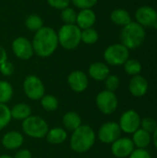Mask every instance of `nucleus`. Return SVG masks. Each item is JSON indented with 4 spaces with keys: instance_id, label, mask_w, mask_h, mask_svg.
<instances>
[{
    "instance_id": "nucleus-1",
    "label": "nucleus",
    "mask_w": 157,
    "mask_h": 158,
    "mask_svg": "<svg viewBox=\"0 0 157 158\" xmlns=\"http://www.w3.org/2000/svg\"><path fill=\"white\" fill-rule=\"evenodd\" d=\"M31 44L36 56L42 58L49 57L56 52L59 45L57 32L52 27L43 26L34 32Z\"/></svg>"
},
{
    "instance_id": "nucleus-2",
    "label": "nucleus",
    "mask_w": 157,
    "mask_h": 158,
    "mask_svg": "<svg viewBox=\"0 0 157 158\" xmlns=\"http://www.w3.org/2000/svg\"><path fill=\"white\" fill-rule=\"evenodd\" d=\"M96 135L92 127L89 125H81L72 131L69 144L71 149L79 154L88 152L94 144Z\"/></svg>"
},
{
    "instance_id": "nucleus-3",
    "label": "nucleus",
    "mask_w": 157,
    "mask_h": 158,
    "mask_svg": "<svg viewBox=\"0 0 157 158\" xmlns=\"http://www.w3.org/2000/svg\"><path fill=\"white\" fill-rule=\"evenodd\" d=\"M146 32L143 27L136 21H131L123 27L120 32V41L129 50L136 49L143 44Z\"/></svg>"
},
{
    "instance_id": "nucleus-4",
    "label": "nucleus",
    "mask_w": 157,
    "mask_h": 158,
    "mask_svg": "<svg viewBox=\"0 0 157 158\" xmlns=\"http://www.w3.org/2000/svg\"><path fill=\"white\" fill-rule=\"evenodd\" d=\"M56 32L58 44L66 50H75L81 43V30L76 24H63Z\"/></svg>"
},
{
    "instance_id": "nucleus-5",
    "label": "nucleus",
    "mask_w": 157,
    "mask_h": 158,
    "mask_svg": "<svg viewBox=\"0 0 157 158\" xmlns=\"http://www.w3.org/2000/svg\"><path fill=\"white\" fill-rule=\"evenodd\" d=\"M23 132L33 139H43L46 136L49 127L46 121L38 116H30L22 121Z\"/></svg>"
},
{
    "instance_id": "nucleus-6",
    "label": "nucleus",
    "mask_w": 157,
    "mask_h": 158,
    "mask_svg": "<svg viewBox=\"0 0 157 158\" xmlns=\"http://www.w3.org/2000/svg\"><path fill=\"white\" fill-rule=\"evenodd\" d=\"M104 58L107 65L121 66L130 58V50L121 43L113 44L105 48Z\"/></svg>"
},
{
    "instance_id": "nucleus-7",
    "label": "nucleus",
    "mask_w": 157,
    "mask_h": 158,
    "mask_svg": "<svg viewBox=\"0 0 157 158\" xmlns=\"http://www.w3.org/2000/svg\"><path fill=\"white\" fill-rule=\"evenodd\" d=\"M23 91L28 98L32 101H37L44 95L45 87L38 76L28 75L23 81Z\"/></svg>"
},
{
    "instance_id": "nucleus-8",
    "label": "nucleus",
    "mask_w": 157,
    "mask_h": 158,
    "mask_svg": "<svg viewBox=\"0 0 157 158\" xmlns=\"http://www.w3.org/2000/svg\"><path fill=\"white\" fill-rule=\"evenodd\" d=\"M95 103L99 111L105 115L113 114L118 106V100L116 94L107 90L101 91L96 95Z\"/></svg>"
},
{
    "instance_id": "nucleus-9",
    "label": "nucleus",
    "mask_w": 157,
    "mask_h": 158,
    "mask_svg": "<svg viewBox=\"0 0 157 158\" xmlns=\"http://www.w3.org/2000/svg\"><path fill=\"white\" fill-rule=\"evenodd\" d=\"M11 50L15 56L20 60H29L34 55L31 41L24 36H18L12 41Z\"/></svg>"
},
{
    "instance_id": "nucleus-10",
    "label": "nucleus",
    "mask_w": 157,
    "mask_h": 158,
    "mask_svg": "<svg viewBox=\"0 0 157 158\" xmlns=\"http://www.w3.org/2000/svg\"><path fill=\"white\" fill-rule=\"evenodd\" d=\"M141 121L142 118L139 113L133 109H130L125 111L121 115L118 125L120 127L121 131L127 134H133L137 130L140 129Z\"/></svg>"
},
{
    "instance_id": "nucleus-11",
    "label": "nucleus",
    "mask_w": 157,
    "mask_h": 158,
    "mask_svg": "<svg viewBox=\"0 0 157 158\" xmlns=\"http://www.w3.org/2000/svg\"><path fill=\"white\" fill-rule=\"evenodd\" d=\"M121 130L118 123L106 122L104 123L98 130V139L105 144H112L115 141L120 138Z\"/></svg>"
},
{
    "instance_id": "nucleus-12",
    "label": "nucleus",
    "mask_w": 157,
    "mask_h": 158,
    "mask_svg": "<svg viewBox=\"0 0 157 158\" xmlns=\"http://www.w3.org/2000/svg\"><path fill=\"white\" fill-rule=\"evenodd\" d=\"M135 146L131 139L120 137L111 144V152L114 156L118 158L129 157L134 151Z\"/></svg>"
},
{
    "instance_id": "nucleus-13",
    "label": "nucleus",
    "mask_w": 157,
    "mask_h": 158,
    "mask_svg": "<svg viewBox=\"0 0 157 158\" xmlns=\"http://www.w3.org/2000/svg\"><path fill=\"white\" fill-rule=\"evenodd\" d=\"M135 19L143 27H154L157 23V11L150 6H142L136 10Z\"/></svg>"
},
{
    "instance_id": "nucleus-14",
    "label": "nucleus",
    "mask_w": 157,
    "mask_h": 158,
    "mask_svg": "<svg viewBox=\"0 0 157 158\" xmlns=\"http://www.w3.org/2000/svg\"><path fill=\"white\" fill-rule=\"evenodd\" d=\"M68 84L76 93L84 92L89 85V78L82 70H73L68 76Z\"/></svg>"
},
{
    "instance_id": "nucleus-15",
    "label": "nucleus",
    "mask_w": 157,
    "mask_h": 158,
    "mask_svg": "<svg viewBox=\"0 0 157 158\" xmlns=\"http://www.w3.org/2000/svg\"><path fill=\"white\" fill-rule=\"evenodd\" d=\"M148 81L142 75L133 76L129 83L130 93L135 97H143L148 91Z\"/></svg>"
},
{
    "instance_id": "nucleus-16",
    "label": "nucleus",
    "mask_w": 157,
    "mask_h": 158,
    "mask_svg": "<svg viewBox=\"0 0 157 158\" xmlns=\"http://www.w3.org/2000/svg\"><path fill=\"white\" fill-rule=\"evenodd\" d=\"M88 74L93 80L96 81H103L110 75V69L106 63L97 61L90 65Z\"/></svg>"
},
{
    "instance_id": "nucleus-17",
    "label": "nucleus",
    "mask_w": 157,
    "mask_h": 158,
    "mask_svg": "<svg viewBox=\"0 0 157 158\" xmlns=\"http://www.w3.org/2000/svg\"><path fill=\"white\" fill-rule=\"evenodd\" d=\"M97 19L96 14L93 9H81L77 13L76 25L81 29L93 28Z\"/></svg>"
},
{
    "instance_id": "nucleus-18",
    "label": "nucleus",
    "mask_w": 157,
    "mask_h": 158,
    "mask_svg": "<svg viewBox=\"0 0 157 158\" xmlns=\"http://www.w3.org/2000/svg\"><path fill=\"white\" fill-rule=\"evenodd\" d=\"M24 142L23 135L19 131H8L2 138V145L7 150H16L19 148Z\"/></svg>"
},
{
    "instance_id": "nucleus-19",
    "label": "nucleus",
    "mask_w": 157,
    "mask_h": 158,
    "mask_svg": "<svg viewBox=\"0 0 157 158\" xmlns=\"http://www.w3.org/2000/svg\"><path fill=\"white\" fill-rule=\"evenodd\" d=\"M62 123H63L65 130L68 131H74L81 125H82L80 115L74 111L67 112L62 118Z\"/></svg>"
},
{
    "instance_id": "nucleus-20",
    "label": "nucleus",
    "mask_w": 157,
    "mask_h": 158,
    "mask_svg": "<svg viewBox=\"0 0 157 158\" xmlns=\"http://www.w3.org/2000/svg\"><path fill=\"white\" fill-rule=\"evenodd\" d=\"M45 138L49 143L57 145V144L63 143L67 140L68 133L65 129H62L59 127H55L53 129L48 130V132H47Z\"/></svg>"
},
{
    "instance_id": "nucleus-21",
    "label": "nucleus",
    "mask_w": 157,
    "mask_h": 158,
    "mask_svg": "<svg viewBox=\"0 0 157 158\" xmlns=\"http://www.w3.org/2000/svg\"><path fill=\"white\" fill-rule=\"evenodd\" d=\"M110 19L114 24H116L118 26H122V27L128 25L129 23H130L132 21L130 14L129 13L128 10H126L124 8L114 9L110 13Z\"/></svg>"
},
{
    "instance_id": "nucleus-22",
    "label": "nucleus",
    "mask_w": 157,
    "mask_h": 158,
    "mask_svg": "<svg viewBox=\"0 0 157 158\" xmlns=\"http://www.w3.org/2000/svg\"><path fill=\"white\" fill-rule=\"evenodd\" d=\"M131 140L135 147L139 149H145L146 147L150 145L152 142V136H151V133L140 128L133 133Z\"/></svg>"
},
{
    "instance_id": "nucleus-23",
    "label": "nucleus",
    "mask_w": 157,
    "mask_h": 158,
    "mask_svg": "<svg viewBox=\"0 0 157 158\" xmlns=\"http://www.w3.org/2000/svg\"><path fill=\"white\" fill-rule=\"evenodd\" d=\"M11 118L16 120H24L31 116V108L25 103H19L10 109Z\"/></svg>"
},
{
    "instance_id": "nucleus-24",
    "label": "nucleus",
    "mask_w": 157,
    "mask_h": 158,
    "mask_svg": "<svg viewBox=\"0 0 157 158\" xmlns=\"http://www.w3.org/2000/svg\"><path fill=\"white\" fill-rule=\"evenodd\" d=\"M24 25L30 31L36 32L43 27V19L38 14H30L24 20Z\"/></svg>"
},
{
    "instance_id": "nucleus-25",
    "label": "nucleus",
    "mask_w": 157,
    "mask_h": 158,
    "mask_svg": "<svg viewBox=\"0 0 157 158\" xmlns=\"http://www.w3.org/2000/svg\"><path fill=\"white\" fill-rule=\"evenodd\" d=\"M81 39L83 44H85L87 45H93L98 42L99 33L93 27L84 29V30H81Z\"/></svg>"
},
{
    "instance_id": "nucleus-26",
    "label": "nucleus",
    "mask_w": 157,
    "mask_h": 158,
    "mask_svg": "<svg viewBox=\"0 0 157 158\" xmlns=\"http://www.w3.org/2000/svg\"><path fill=\"white\" fill-rule=\"evenodd\" d=\"M124 70L125 72L130 75V76H136L139 75L142 72L143 67L142 64L139 60L135 58H129L125 63H124Z\"/></svg>"
},
{
    "instance_id": "nucleus-27",
    "label": "nucleus",
    "mask_w": 157,
    "mask_h": 158,
    "mask_svg": "<svg viewBox=\"0 0 157 158\" xmlns=\"http://www.w3.org/2000/svg\"><path fill=\"white\" fill-rule=\"evenodd\" d=\"M13 87L6 81H0V104H6L12 99Z\"/></svg>"
},
{
    "instance_id": "nucleus-28",
    "label": "nucleus",
    "mask_w": 157,
    "mask_h": 158,
    "mask_svg": "<svg viewBox=\"0 0 157 158\" xmlns=\"http://www.w3.org/2000/svg\"><path fill=\"white\" fill-rule=\"evenodd\" d=\"M40 100H41L42 107L48 112H53L56 110L59 105L57 98L51 94H44Z\"/></svg>"
},
{
    "instance_id": "nucleus-29",
    "label": "nucleus",
    "mask_w": 157,
    "mask_h": 158,
    "mask_svg": "<svg viewBox=\"0 0 157 158\" xmlns=\"http://www.w3.org/2000/svg\"><path fill=\"white\" fill-rule=\"evenodd\" d=\"M60 17L64 24H76L77 12L71 6H68L62 9L60 13Z\"/></svg>"
},
{
    "instance_id": "nucleus-30",
    "label": "nucleus",
    "mask_w": 157,
    "mask_h": 158,
    "mask_svg": "<svg viewBox=\"0 0 157 158\" xmlns=\"http://www.w3.org/2000/svg\"><path fill=\"white\" fill-rule=\"evenodd\" d=\"M11 118L10 108L6 104H0V131L9 124Z\"/></svg>"
},
{
    "instance_id": "nucleus-31",
    "label": "nucleus",
    "mask_w": 157,
    "mask_h": 158,
    "mask_svg": "<svg viewBox=\"0 0 157 158\" xmlns=\"http://www.w3.org/2000/svg\"><path fill=\"white\" fill-rule=\"evenodd\" d=\"M120 84V80L118 78V76L114 75V74H110L105 80V90L110 91V92H115L118 89Z\"/></svg>"
},
{
    "instance_id": "nucleus-32",
    "label": "nucleus",
    "mask_w": 157,
    "mask_h": 158,
    "mask_svg": "<svg viewBox=\"0 0 157 158\" xmlns=\"http://www.w3.org/2000/svg\"><path fill=\"white\" fill-rule=\"evenodd\" d=\"M98 0H70V3L80 10L81 9H93L97 4Z\"/></svg>"
},
{
    "instance_id": "nucleus-33",
    "label": "nucleus",
    "mask_w": 157,
    "mask_h": 158,
    "mask_svg": "<svg viewBox=\"0 0 157 158\" xmlns=\"http://www.w3.org/2000/svg\"><path fill=\"white\" fill-rule=\"evenodd\" d=\"M141 127L145 131L154 133L157 129V121L153 118H144L141 121Z\"/></svg>"
},
{
    "instance_id": "nucleus-34",
    "label": "nucleus",
    "mask_w": 157,
    "mask_h": 158,
    "mask_svg": "<svg viewBox=\"0 0 157 158\" xmlns=\"http://www.w3.org/2000/svg\"><path fill=\"white\" fill-rule=\"evenodd\" d=\"M47 4L54 9L62 10L70 5V0H46Z\"/></svg>"
},
{
    "instance_id": "nucleus-35",
    "label": "nucleus",
    "mask_w": 157,
    "mask_h": 158,
    "mask_svg": "<svg viewBox=\"0 0 157 158\" xmlns=\"http://www.w3.org/2000/svg\"><path fill=\"white\" fill-rule=\"evenodd\" d=\"M14 71H15V67H14L13 63H11L8 60L5 61L4 63H2L0 65V72L4 76H7V77L11 76V75H13Z\"/></svg>"
},
{
    "instance_id": "nucleus-36",
    "label": "nucleus",
    "mask_w": 157,
    "mask_h": 158,
    "mask_svg": "<svg viewBox=\"0 0 157 158\" xmlns=\"http://www.w3.org/2000/svg\"><path fill=\"white\" fill-rule=\"evenodd\" d=\"M129 158H153L151 154L145 149H134V151L130 154Z\"/></svg>"
},
{
    "instance_id": "nucleus-37",
    "label": "nucleus",
    "mask_w": 157,
    "mask_h": 158,
    "mask_svg": "<svg viewBox=\"0 0 157 158\" xmlns=\"http://www.w3.org/2000/svg\"><path fill=\"white\" fill-rule=\"evenodd\" d=\"M31 153L28 149H21L19 150L13 158H31Z\"/></svg>"
},
{
    "instance_id": "nucleus-38",
    "label": "nucleus",
    "mask_w": 157,
    "mask_h": 158,
    "mask_svg": "<svg viewBox=\"0 0 157 158\" xmlns=\"http://www.w3.org/2000/svg\"><path fill=\"white\" fill-rule=\"evenodd\" d=\"M7 60V53L6 49L0 44V65Z\"/></svg>"
},
{
    "instance_id": "nucleus-39",
    "label": "nucleus",
    "mask_w": 157,
    "mask_h": 158,
    "mask_svg": "<svg viewBox=\"0 0 157 158\" xmlns=\"http://www.w3.org/2000/svg\"><path fill=\"white\" fill-rule=\"evenodd\" d=\"M152 140H153V143H154V144H155V147L157 149V129L155 130V131L153 133V138H152Z\"/></svg>"
},
{
    "instance_id": "nucleus-40",
    "label": "nucleus",
    "mask_w": 157,
    "mask_h": 158,
    "mask_svg": "<svg viewBox=\"0 0 157 158\" xmlns=\"http://www.w3.org/2000/svg\"><path fill=\"white\" fill-rule=\"evenodd\" d=\"M0 158H13L12 156H8V155H2V156H0Z\"/></svg>"
}]
</instances>
